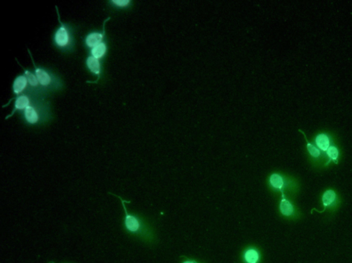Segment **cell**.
<instances>
[{"instance_id": "obj_1", "label": "cell", "mask_w": 352, "mask_h": 263, "mask_svg": "<svg viewBox=\"0 0 352 263\" xmlns=\"http://www.w3.org/2000/svg\"><path fill=\"white\" fill-rule=\"evenodd\" d=\"M110 195L118 197L121 201L124 209V216L122 226L123 230L127 235L136 238L147 243H154L156 240L155 230L148 220L143 217L141 214L136 212H129L127 210L126 204H129L130 201L124 200L121 197L110 193Z\"/></svg>"}, {"instance_id": "obj_2", "label": "cell", "mask_w": 352, "mask_h": 263, "mask_svg": "<svg viewBox=\"0 0 352 263\" xmlns=\"http://www.w3.org/2000/svg\"><path fill=\"white\" fill-rule=\"evenodd\" d=\"M21 118L27 126H43L53 119L50 102L44 98H37L24 110L21 112Z\"/></svg>"}, {"instance_id": "obj_3", "label": "cell", "mask_w": 352, "mask_h": 263, "mask_svg": "<svg viewBox=\"0 0 352 263\" xmlns=\"http://www.w3.org/2000/svg\"><path fill=\"white\" fill-rule=\"evenodd\" d=\"M59 26L56 29L53 36V42L56 47L62 52L73 51L75 46V31L73 27L67 23L62 22L57 10Z\"/></svg>"}, {"instance_id": "obj_4", "label": "cell", "mask_w": 352, "mask_h": 263, "mask_svg": "<svg viewBox=\"0 0 352 263\" xmlns=\"http://www.w3.org/2000/svg\"><path fill=\"white\" fill-rule=\"evenodd\" d=\"M29 53L32 58V63H33L34 67V73L38 77L40 84L49 93L57 92V91L62 90L63 83L59 75L50 70L49 69L42 67V66L37 65L32 59L30 52H29Z\"/></svg>"}, {"instance_id": "obj_5", "label": "cell", "mask_w": 352, "mask_h": 263, "mask_svg": "<svg viewBox=\"0 0 352 263\" xmlns=\"http://www.w3.org/2000/svg\"><path fill=\"white\" fill-rule=\"evenodd\" d=\"M24 70V75H26L28 79V90L26 92L30 93L34 95V96L45 98L49 95L50 93L46 91L39 82L38 77L34 73L29 69H25L23 67Z\"/></svg>"}, {"instance_id": "obj_6", "label": "cell", "mask_w": 352, "mask_h": 263, "mask_svg": "<svg viewBox=\"0 0 352 263\" xmlns=\"http://www.w3.org/2000/svg\"><path fill=\"white\" fill-rule=\"evenodd\" d=\"M37 98H42V97L34 96V95L30 94L28 92H25L24 94L17 96L15 98L14 108H13L12 113L10 114L9 116H7L6 119L12 117L16 111H24L33 102L34 99Z\"/></svg>"}, {"instance_id": "obj_7", "label": "cell", "mask_w": 352, "mask_h": 263, "mask_svg": "<svg viewBox=\"0 0 352 263\" xmlns=\"http://www.w3.org/2000/svg\"><path fill=\"white\" fill-rule=\"evenodd\" d=\"M105 35V28H103L102 30L93 31V32H89L85 37V45L87 48L92 49L94 46L103 41Z\"/></svg>"}, {"instance_id": "obj_8", "label": "cell", "mask_w": 352, "mask_h": 263, "mask_svg": "<svg viewBox=\"0 0 352 263\" xmlns=\"http://www.w3.org/2000/svg\"><path fill=\"white\" fill-rule=\"evenodd\" d=\"M28 79L24 74L17 75L13 83V93L16 96L24 94L28 90Z\"/></svg>"}, {"instance_id": "obj_9", "label": "cell", "mask_w": 352, "mask_h": 263, "mask_svg": "<svg viewBox=\"0 0 352 263\" xmlns=\"http://www.w3.org/2000/svg\"><path fill=\"white\" fill-rule=\"evenodd\" d=\"M261 253L255 247H249L243 253V262L244 263H260Z\"/></svg>"}, {"instance_id": "obj_10", "label": "cell", "mask_w": 352, "mask_h": 263, "mask_svg": "<svg viewBox=\"0 0 352 263\" xmlns=\"http://www.w3.org/2000/svg\"><path fill=\"white\" fill-rule=\"evenodd\" d=\"M268 183L272 189L281 191L283 194L284 189L286 187V182L281 175L278 173H272L269 177Z\"/></svg>"}, {"instance_id": "obj_11", "label": "cell", "mask_w": 352, "mask_h": 263, "mask_svg": "<svg viewBox=\"0 0 352 263\" xmlns=\"http://www.w3.org/2000/svg\"><path fill=\"white\" fill-rule=\"evenodd\" d=\"M86 66L93 74L100 76L102 71V66L100 60L96 59L92 56H88L86 59Z\"/></svg>"}, {"instance_id": "obj_12", "label": "cell", "mask_w": 352, "mask_h": 263, "mask_svg": "<svg viewBox=\"0 0 352 263\" xmlns=\"http://www.w3.org/2000/svg\"><path fill=\"white\" fill-rule=\"evenodd\" d=\"M107 43L103 40V41L100 42L99 44L90 49V55L95 57L96 59L100 60L103 59L106 55V53H107Z\"/></svg>"}, {"instance_id": "obj_13", "label": "cell", "mask_w": 352, "mask_h": 263, "mask_svg": "<svg viewBox=\"0 0 352 263\" xmlns=\"http://www.w3.org/2000/svg\"><path fill=\"white\" fill-rule=\"evenodd\" d=\"M279 209L281 214L284 216H291L293 214L294 207L292 203L282 194V199L280 202Z\"/></svg>"}, {"instance_id": "obj_14", "label": "cell", "mask_w": 352, "mask_h": 263, "mask_svg": "<svg viewBox=\"0 0 352 263\" xmlns=\"http://www.w3.org/2000/svg\"><path fill=\"white\" fill-rule=\"evenodd\" d=\"M316 143L318 148L323 151H327L330 148V140L326 135H318L316 139Z\"/></svg>"}, {"instance_id": "obj_15", "label": "cell", "mask_w": 352, "mask_h": 263, "mask_svg": "<svg viewBox=\"0 0 352 263\" xmlns=\"http://www.w3.org/2000/svg\"><path fill=\"white\" fill-rule=\"evenodd\" d=\"M336 197V195L334 191L329 190L326 191L322 197L323 204H324L325 208L332 204L335 201Z\"/></svg>"}, {"instance_id": "obj_16", "label": "cell", "mask_w": 352, "mask_h": 263, "mask_svg": "<svg viewBox=\"0 0 352 263\" xmlns=\"http://www.w3.org/2000/svg\"><path fill=\"white\" fill-rule=\"evenodd\" d=\"M112 7L117 8V9H125L130 7L131 1L130 0H110L108 1Z\"/></svg>"}, {"instance_id": "obj_17", "label": "cell", "mask_w": 352, "mask_h": 263, "mask_svg": "<svg viewBox=\"0 0 352 263\" xmlns=\"http://www.w3.org/2000/svg\"><path fill=\"white\" fill-rule=\"evenodd\" d=\"M327 154H328L329 158H331V159L334 160V161H335L336 160H337L338 156V151L336 147H330V148H328V150H327Z\"/></svg>"}, {"instance_id": "obj_18", "label": "cell", "mask_w": 352, "mask_h": 263, "mask_svg": "<svg viewBox=\"0 0 352 263\" xmlns=\"http://www.w3.org/2000/svg\"><path fill=\"white\" fill-rule=\"evenodd\" d=\"M307 150H308V152L309 154H310L311 156H312L314 158H317L319 157V156H320V151L318 150V149L315 148L313 145L309 144L308 141H307Z\"/></svg>"}, {"instance_id": "obj_19", "label": "cell", "mask_w": 352, "mask_h": 263, "mask_svg": "<svg viewBox=\"0 0 352 263\" xmlns=\"http://www.w3.org/2000/svg\"><path fill=\"white\" fill-rule=\"evenodd\" d=\"M183 263H198L197 261L194 260H190V259H187V260L184 261Z\"/></svg>"}, {"instance_id": "obj_20", "label": "cell", "mask_w": 352, "mask_h": 263, "mask_svg": "<svg viewBox=\"0 0 352 263\" xmlns=\"http://www.w3.org/2000/svg\"><path fill=\"white\" fill-rule=\"evenodd\" d=\"M48 263H55V262H54V261H50V262H49ZM63 263H68V262H63Z\"/></svg>"}]
</instances>
